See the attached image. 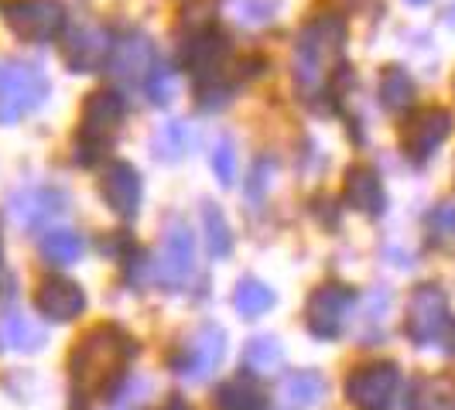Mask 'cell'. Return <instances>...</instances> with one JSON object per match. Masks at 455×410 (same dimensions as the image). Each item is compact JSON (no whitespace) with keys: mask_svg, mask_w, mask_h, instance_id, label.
Listing matches in <instances>:
<instances>
[{"mask_svg":"<svg viewBox=\"0 0 455 410\" xmlns=\"http://www.w3.org/2000/svg\"><path fill=\"white\" fill-rule=\"evenodd\" d=\"M137 352V339L127 335L120 325H92L76 349L68 352V373L72 383L83 393L110 387V380L120 376V369Z\"/></svg>","mask_w":455,"mask_h":410,"instance_id":"1","label":"cell"},{"mask_svg":"<svg viewBox=\"0 0 455 410\" xmlns=\"http://www.w3.org/2000/svg\"><path fill=\"white\" fill-rule=\"evenodd\" d=\"M342 45H346V21L339 14H322L312 24H305V31L298 35L295 48V83L305 92H319L336 75L342 66Z\"/></svg>","mask_w":455,"mask_h":410,"instance_id":"2","label":"cell"},{"mask_svg":"<svg viewBox=\"0 0 455 410\" xmlns=\"http://www.w3.org/2000/svg\"><path fill=\"white\" fill-rule=\"evenodd\" d=\"M124 114H127V103L116 90H92L86 96L79 127H76V151H72L76 164L90 168L107 154V147L114 144L116 130L124 123Z\"/></svg>","mask_w":455,"mask_h":410,"instance_id":"3","label":"cell"},{"mask_svg":"<svg viewBox=\"0 0 455 410\" xmlns=\"http://www.w3.org/2000/svg\"><path fill=\"white\" fill-rule=\"evenodd\" d=\"M48 96V79L38 66L7 62L0 66V123L11 127L24 114L38 110Z\"/></svg>","mask_w":455,"mask_h":410,"instance_id":"4","label":"cell"},{"mask_svg":"<svg viewBox=\"0 0 455 410\" xmlns=\"http://www.w3.org/2000/svg\"><path fill=\"white\" fill-rule=\"evenodd\" d=\"M0 18L21 42L45 45L62 35L66 7L59 0H0Z\"/></svg>","mask_w":455,"mask_h":410,"instance_id":"5","label":"cell"},{"mask_svg":"<svg viewBox=\"0 0 455 410\" xmlns=\"http://www.w3.org/2000/svg\"><path fill=\"white\" fill-rule=\"evenodd\" d=\"M401 387L397 363H363L346 376V400L356 410H387Z\"/></svg>","mask_w":455,"mask_h":410,"instance_id":"6","label":"cell"},{"mask_svg":"<svg viewBox=\"0 0 455 410\" xmlns=\"http://www.w3.org/2000/svg\"><path fill=\"white\" fill-rule=\"evenodd\" d=\"M455 127V116L445 106H425L418 114H411L401 127V147L414 164H425L435 151L449 140Z\"/></svg>","mask_w":455,"mask_h":410,"instance_id":"7","label":"cell"},{"mask_svg":"<svg viewBox=\"0 0 455 410\" xmlns=\"http://www.w3.org/2000/svg\"><path fill=\"white\" fill-rule=\"evenodd\" d=\"M229 51H233L229 35L220 24H212V28L196 31V35L185 38L182 68H188V75L196 79V86L199 83H216V79H223V66H227Z\"/></svg>","mask_w":455,"mask_h":410,"instance_id":"8","label":"cell"},{"mask_svg":"<svg viewBox=\"0 0 455 410\" xmlns=\"http://www.w3.org/2000/svg\"><path fill=\"white\" fill-rule=\"evenodd\" d=\"M449 328V297L438 284H421L414 288L408 301V315H404V332L414 345H432L442 339V332Z\"/></svg>","mask_w":455,"mask_h":410,"instance_id":"9","label":"cell"},{"mask_svg":"<svg viewBox=\"0 0 455 410\" xmlns=\"http://www.w3.org/2000/svg\"><path fill=\"white\" fill-rule=\"evenodd\" d=\"M353 301H356L353 288L336 284V280L319 284L308 295V304H305V325H308V332L322 342L336 339L342 332V325H346V315H349Z\"/></svg>","mask_w":455,"mask_h":410,"instance_id":"10","label":"cell"},{"mask_svg":"<svg viewBox=\"0 0 455 410\" xmlns=\"http://www.w3.org/2000/svg\"><path fill=\"white\" fill-rule=\"evenodd\" d=\"M223 356H227V332L220 325H203L192 339L185 342V349L172 359V366H175L179 376L192 380V383H203L220 369Z\"/></svg>","mask_w":455,"mask_h":410,"instance_id":"11","label":"cell"},{"mask_svg":"<svg viewBox=\"0 0 455 410\" xmlns=\"http://www.w3.org/2000/svg\"><path fill=\"white\" fill-rule=\"evenodd\" d=\"M192 271H196V236L185 223H172L164 233V247H161L158 280L164 288L179 291L188 284Z\"/></svg>","mask_w":455,"mask_h":410,"instance_id":"12","label":"cell"},{"mask_svg":"<svg viewBox=\"0 0 455 410\" xmlns=\"http://www.w3.org/2000/svg\"><path fill=\"white\" fill-rule=\"evenodd\" d=\"M100 195L120 219H134L140 209V175L131 161H110L100 175Z\"/></svg>","mask_w":455,"mask_h":410,"instance_id":"13","label":"cell"},{"mask_svg":"<svg viewBox=\"0 0 455 410\" xmlns=\"http://www.w3.org/2000/svg\"><path fill=\"white\" fill-rule=\"evenodd\" d=\"M35 308L48 321H72L86 311V291L68 277H45L35 291Z\"/></svg>","mask_w":455,"mask_h":410,"instance_id":"14","label":"cell"},{"mask_svg":"<svg viewBox=\"0 0 455 410\" xmlns=\"http://www.w3.org/2000/svg\"><path fill=\"white\" fill-rule=\"evenodd\" d=\"M342 199L349 209L363 212V216H380L387 209V192L380 175L370 168V164H353L346 171V182H342Z\"/></svg>","mask_w":455,"mask_h":410,"instance_id":"15","label":"cell"},{"mask_svg":"<svg viewBox=\"0 0 455 410\" xmlns=\"http://www.w3.org/2000/svg\"><path fill=\"white\" fill-rule=\"evenodd\" d=\"M110 51H114V42L103 31L79 28V31H72V38L62 48V59L72 72H100L110 62Z\"/></svg>","mask_w":455,"mask_h":410,"instance_id":"16","label":"cell"},{"mask_svg":"<svg viewBox=\"0 0 455 410\" xmlns=\"http://www.w3.org/2000/svg\"><path fill=\"white\" fill-rule=\"evenodd\" d=\"M148 68H151V42L144 35H131L120 45H114L110 62H107V72L124 83H140L148 75Z\"/></svg>","mask_w":455,"mask_h":410,"instance_id":"17","label":"cell"},{"mask_svg":"<svg viewBox=\"0 0 455 410\" xmlns=\"http://www.w3.org/2000/svg\"><path fill=\"white\" fill-rule=\"evenodd\" d=\"M408 410H455L452 376H421L408 397Z\"/></svg>","mask_w":455,"mask_h":410,"instance_id":"18","label":"cell"},{"mask_svg":"<svg viewBox=\"0 0 455 410\" xmlns=\"http://www.w3.org/2000/svg\"><path fill=\"white\" fill-rule=\"evenodd\" d=\"M62 195L59 192H48V188H38V192H24L14 199V216H18V223L24 226H38V223H45L48 216H55V212H62Z\"/></svg>","mask_w":455,"mask_h":410,"instance_id":"19","label":"cell"},{"mask_svg":"<svg viewBox=\"0 0 455 410\" xmlns=\"http://www.w3.org/2000/svg\"><path fill=\"white\" fill-rule=\"evenodd\" d=\"M281 397L291 407H315L322 397H325V380H322V373H315V369H298V373H291L281 383Z\"/></svg>","mask_w":455,"mask_h":410,"instance_id":"20","label":"cell"},{"mask_svg":"<svg viewBox=\"0 0 455 410\" xmlns=\"http://www.w3.org/2000/svg\"><path fill=\"white\" fill-rule=\"evenodd\" d=\"M380 103L390 114H404L414 103V79L401 66H387L380 75Z\"/></svg>","mask_w":455,"mask_h":410,"instance_id":"21","label":"cell"},{"mask_svg":"<svg viewBox=\"0 0 455 410\" xmlns=\"http://www.w3.org/2000/svg\"><path fill=\"white\" fill-rule=\"evenodd\" d=\"M233 308L243 319H260V315H267L274 308V291L264 280H257V277H243L236 284V291H233Z\"/></svg>","mask_w":455,"mask_h":410,"instance_id":"22","label":"cell"},{"mask_svg":"<svg viewBox=\"0 0 455 410\" xmlns=\"http://www.w3.org/2000/svg\"><path fill=\"white\" fill-rule=\"evenodd\" d=\"M212 404L216 410H267V400H264V393L253 387L251 380H229L223 387L216 390V397H212Z\"/></svg>","mask_w":455,"mask_h":410,"instance_id":"23","label":"cell"},{"mask_svg":"<svg viewBox=\"0 0 455 410\" xmlns=\"http://www.w3.org/2000/svg\"><path fill=\"white\" fill-rule=\"evenodd\" d=\"M42 256H45L48 264H55V267H68V264H76L79 260V253H83V240L72 233V229H48L45 236H42Z\"/></svg>","mask_w":455,"mask_h":410,"instance_id":"24","label":"cell"},{"mask_svg":"<svg viewBox=\"0 0 455 410\" xmlns=\"http://www.w3.org/2000/svg\"><path fill=\"white\" fill-rule=\"evenodd\" d=\"M281 363H284V349H281V342L274 339V335H257V339L247 342V349H243V366H247L251 373L264 376V373H274Z\"/></svg>","mask_w":455,"mask_h":410,"instance_id":"25","label":"cell"},{"mask_svg":"<svg viewBox=\"0 0 455 410\" xmlns=\"http://www.w3.org/2000/svg\"><path fill=\"white\" fill-rule=\"evenodd\" d=\"M203 223H205V243L212 256H227L233 250V236H229L227 216L216 209V205H205L203 209Z\"/></svg>","mask_w":455,"mask_h":410,"instance_id":"26","label":"cell"},{"mask_svg":"<svg viewBox=\"0 0 455 410\" xmlns=\"http://www.w3.org/2000/svg\"><path fill=\"white\" fill-rule=\"evenodd\" d=\"M4 339L11 342L14 349H28V352H31V349L42 345V332L24 319V315H11V319L4 321Z\"/></svg>","mask_w":455,"mask_h":410,"instance_id":"27","label":"cell"},{"mask_svg":"<svg viewBox=\"0 0 455 410\" xmlns=\"http://www.w3.org/2000/svg\"><path fill=\"white\" fill-rule=\"evenodd\" d=\"M428 233L435 243H455V205L442 202L428 216Z\"/></svg>","mask_w":455,"mask_h":410,"instance_id":"28","label":"cell"},{"mask_svg":"<svg viewBox=\"0 0 455 410\" xmlns=\"http://www.w3.org/2000/svg\"><path fill=\"white\" fill-rule=\"evenodd\" d=\"M164 147V158H182L192 147V134L185 130V123H168L158 134V151Z\"/></svg>","mask_w":455,"mask_h":410,"instance_id":"29","label":"cell"},{"mask_svg":"<svg viewBox=\"0 0 455 410\" xmlns=\"http://www.w3.org/2000/svg\"><path fill=\"white\" fill-rule=\"evenodd\" d=\"M209 161H212V171H216L220 185H233V178H236V151H233V144L220 140L212 147V158Z\"/></svg>","mask_w":455,"mask_h":410,"instance_id":"30","label":"cell"},{"mask_svg":"<svg viewBox=\"0 0 455 410\" xmlns=\"http://www.w3.org/2000/svg\"><path fill=\"white\" fill-rule=\"evenodd\" d=\"M148 92H151V99L164 106V103H172V96H175V72L172 68H155V75L148 79Z\"/></svg>","mask_w":455,"mask_h":410,"instance_id":"31","label":"cell"},{"mask_svg":"<svg viewBox=\"0 0 455 410\" xmlns=\"http://www.w3.org/2000/svg\"><path fill=\"white\" fill-rule=\"evenodd\" d=\"M158 410H192V407H188V400H185V397L172 393V397H168V400H164V404H161Z\"/></svg>","mask_w":455,"mask_h":410,"instance_id":"32","label":"cell"},{"mask_svg":"<svg viewBox=\"0 0 455 410\" xmlns=\"http://www.w3.org/2000/svg\"><path fill=\"white\" fill-rule=\"evenodd\" d=\"M315 205H329V199H315ZM319 216H322V223H325V216H329V226H336V212H332V209H325Z\"/></svg>","mask_w":455,"mask_h":410,"instance_id":"33","label":"cell"},{"mask_svg":"<svg viewBox=\"0 0 455 410\" xmlns=\"http://www.w3.org/2000/svg\"><path fill=\"white\" fill-rule=\"evenodd\" d=\"M408 4H414V7H421V4H428V0H408Z\"/></svg>","mask_w":455,"mask_h":410,"instance_id":"34","label":"cell"},{"mask_svg":"<svg viewBox=\"0 0 455 410\" xmlns=\"http://www.w3.org/2000/svg\"><path fill=\"white\" fill-rule=\"evenodd\" d=\"M0 253H4V233H0Z\"/></svg>","mask_w":455,"mask_h":410,"instance_id":"35","label":"cell"},{"mask_svg":"<svg viewBox=\"0 0 455 410\" xmlns=\"http://www.w3.org/2000/svg\"><path fill=\"white\" fill-rule=\"evenodd\" d=\"M452 352H455V328H452Z\"/></svg>","mask_w":455,"mask_h":410,"instance_id":"36","label":"cell"}]
</instances>
